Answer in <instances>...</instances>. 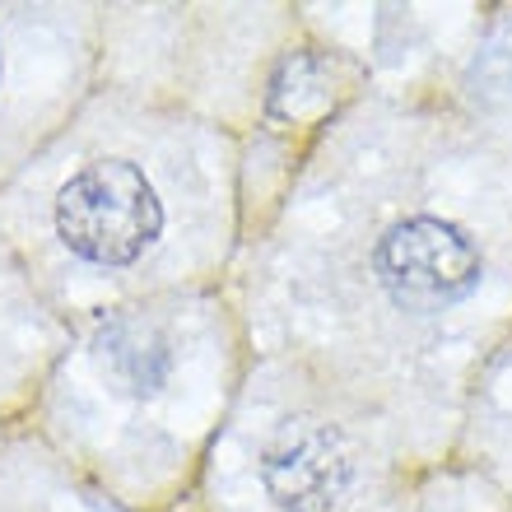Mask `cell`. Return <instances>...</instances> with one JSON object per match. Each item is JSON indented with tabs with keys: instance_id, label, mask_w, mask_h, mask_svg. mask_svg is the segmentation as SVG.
<instances>
[{
	"instance_id": "3",
	"label": "cell",
	"mask_w": 512,
	"mask_h": 512,
	"mask_svg": "<svg viewBox=\"0 0 512 512\" xmlns=\"http://www.w3.org/2000/svg\"><path fill=\"white\" fill-rule=\"evenodd\" d=\"M261 485L284 512H331L354 485V452L336 429L298 419L266 443Z\"/></svg>"
},
{
	"instance_id": "1",
	"label": "cell",
	"mask_w": 512,
	"mask_h": 512,
	"mask_svg": "<svg viewBox=\"0 0 512 512\" xmlns=\"http://www.w3.org/2000/svg\"><path fill=\"white\" fill-rule=\"evenodd\" d=\"M163 229L154 187L135 163L103 159L70 177L56 196V233L94 266H131Z\"/></svg>"
},
{
	"instance_id": "2",
	"label": "cell",
	"mask_w": 512,
	"mask_h": 512,
	"mask_svg": "<svg viewBox=\"0 0 512 512\" xmlns=\"http://www.w3.org/2000/svg\"><path fill=\"white\" fill-rule=\"evenodd\" d=\"M382 289L391 303L410 312L452 308L480 284V252L457 224H443L433 215L401 219L396 229L382 233L373 252Z\"/></svg>"
},
{
	"instance_id": "4",
	"label": "cell",
	"mask_w": 512,
	"mask_h": 512,
	"mask_svg": "<svg viewBox=\"0 0 512 512\" xmlns=\"http://www.w3.org/2000/svg\"><path fill=\"white\" fill-rule=\"evenodd\" d=\"M98 350H103V364L117 382H122L131 396H154V391L168 382L173 373V350H168V340L163 331L145 322H117L103 331L98 340Z\"/></svg>"
}]
</instances>
